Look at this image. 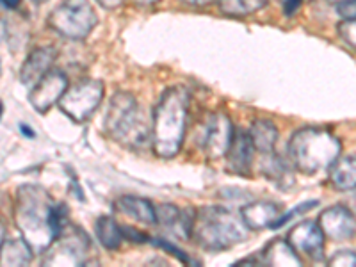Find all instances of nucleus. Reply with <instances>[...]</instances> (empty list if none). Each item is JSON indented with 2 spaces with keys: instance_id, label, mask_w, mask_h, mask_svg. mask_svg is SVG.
Returning a JSON list of instances; mask_svg holds the SVG:
<instances>
[{
  "instance_id": "nucleus-18",
  "label": "nucleus",
  "mask_w": 356,
  "mask_h": 267,
  "mask_svg": "<svg viewBox=\"0 0 356 267\" xmlns=\"http://www.w3.org/2000/svg\"><path fill=\"white\" fill-rule=\"evenodd\" d=\"M260 173L278 186L280 189H289L294 186V166L291 161H285L284 157L276 155L275 152L269 154H260Z\"/></svg>"
},
{
  "instance_id": "nucleus-29",
  "label": "nucleus",
  "mask_w": 356,
  "mask_h": 267,
  "mask_svg": "<svg viewBox=\"0 0 356 267\" xmlns=\"http://www.w3.org/2000/svg\"><path fill=\"white\" fill-rule=\"evenodd\" d=\"M122 232H123V239L130 241V243H136V244L152 243L150 235L145 234V232H141V230H136V228L129 227V225H123Z\"/></svg>"
},
{
  "instance_id": "nucleus-4",
  "label": "nucleus",
  "mask_w": 356,
  "mask_h": 267,
  "mask_svg": "<svg viewBox=\"0 0 356 267\" xmlns=\"http://www.w3.org/2000/svg\"><path fill=\"white\" fill-rule=\"evenodd\" d=\"M289 161L301 175L330 170L342 154V143L335 134L321 127L298 129L289 139Z\"/></svg>"
},
{
  "instance_id": "nucleus-26",
  "label": "nucleus",
  "mask_w": 356,
  "mask_h": 267,
  "mask_svg": "<svg viewBox=\"0 0 356 267\" xmlns=\"http://www.w3.org/2000/svg\"><path fill=\"white\" fill-rule=\"evenodd\" d=\"M314 207H317L316 200H312V202H307V203H301V205L296 207L294 211L285 212V214H282L278 219H276L275 225H273V230H275V228H282L285 225V222L291 221L292 218H296V216H298V214H303V212L310 211V209H314Z\"/></svg>"
},
{
  "instance_id": "nucleus-24",
  "label": "nucleus",
  "mask_w": 356,
  "mask_h": 267,
  "mask_svg": "<svg viewBox=\"0 0 356 267\" xmlns=\"http://www.w3.org/2000/svg\"><path fill=\"white\" fill-rule=\"evenodd\" d=\"M269 0H219L218 8L227 17H248L253 13L260 11L267 6Z\"/></svg>"
},
{
  "instance_id": "nucleus-9",
  "label": "nucleus",
  "mask_w": 356,
  "mask_h": 267,
  "mask_svg": "<svg viewBox=\"0 0 356 267\" xmlns=\"http://www.w3.org/2000/svg\"><path fill=\"white\" fill-rule=\"evenodd\" d=\"M91 241L88 235L75 225H66L63 234L56 239V243L44 251L49 253V259L44 264H56V266H84Z\"/></svg>"
},
{
  "instance_id": "nucleus-37",
  "label": "nucleus",
  "mask_w": 356,
  "mask_h": 267,
  "mask_svg": "<svg viewBox=\"0 0 356 267\" xmlns=\"http://www.w3.org/2000/svg\"><path fill=\"white\" fill-rule=\"evenodd\" d=\"M33 4H43V2H47V0H31Z\"/></svg>"
},
{
  "instance_id": "nucleus-32",
  "label": "nucleus",
  "mask_w": 356,
  "mask_h": 267,
  "mask_svg": "<svg viewBox=\"0 0 356 267\" xmlns=\"http://www.w3.org/2000/svg\"><path fill=\"white\" fill-rule=\"evenodd\" d=\"M280 4L284 6L285 9V15H292V13L298 9V6H300L301 0H278Z\"/></svg>"
},
{
  "instance_id": "nucleus-15",
  "label": "nucleus",
  "mask_w": 356,
  "mask_h": 267,
  "mask_svg": "<svg viewBox=\"0 0 356 267\" xmlns=\"http://www.w3.org/2000/svg\"><path fill=\"white\" fill-rule=\"evenodd\" d=\"M57 59V50L54 47H38L29 54L20 70L22 84L33 89L41 79L54 68Z\"/></svg>"
},
{
  "instance_id": "nucleus-16",
  "label": "nucleus",
  "mask_w": 356,
  "mask_h": 267,
  "mask_svg": "<svg viewBox=\"0 0 356 267\" xmlns=\"http://www.w3.org/2000/svg\"><path fill=\"white\" fill-rule=\"evenodd\" d=\"M282 212H284V207L280 203L269 202V200L250 202L241 209V216H243L246 227L251 232H262L266 228H273Z\"/></svg>"
},
{
  "instance_id": "nucleus-33",
  "label": "nucleus",
  "mask_w": 356,
  "mask_h": 267,
  "mask_svg": "<svg viewBox=\"0 0 356 267\" xmlns=\"http://www.w3.org/2000/svg\"><path fill=\"white\" fill-rule=\"evenodd\" d=\"M182 2L189 6H196V8H203V6L214 4V2H219V0H182Z\"/></svg>"
},
{
  "instance_id": "nucleus-10",
  "label": "nucleus",
  "mask_w": 356,
  "mask_h": 267,
  "mask_svg": "<svg viewBox=\"0 0 356 267\" xmlns=\"http://www.w3.org/2000/svg\"><path fill=\"white\" fill-rule=\"evenodd\" d=\"M70 88L68 75L63 70L52 68L33 89L29 95V102L31 106L38 111L40 114L49 113L54 106L59 104L63 95L66 93V89Z\"/></svg>"
},
{
  "instance_id": "nucleus-20",
  "label": "nucleus",
  "mask_w": 356,
  "mask_h": 267,
  "mask_svg": "<svg viewBox=\"0 0 356 267\" xmlns=\"http://www.w3.org/2000/svg\"><path fill=\"white\" fill-rule=\"evenodd\" d=\"M250 138L255 145L257 154H269L275 152L276 143H278L280 132L278 127L271 122V120H255L248 129Z\"/></svg>"
},
{
  "instance_id": "nucleus-14",
  "label": "nucleus",
  "mask_w": 356,
  "mask_h": 267,
  "mask_svg": "<svg viewBox=\"0 0 356 267\" xmlns=\"http://www.w3.org/2000/svg\"><path fill=\"white\" fill-rule=\"evenodd\" d=\"M195 209H178L177 205L164 203L157 207V225L162 230L170 232L175 237L182 241L191 239L193 232V221H195Z\"/></svg>"
},
{
  "instance_id": "nucleus-22",
  "label": "nucleus",
  "mask_w": 356,
  "mask_h": 267,
  "mask_svg": "<svg viewBox=\"0 0 356 267\" xmlns=\"http://www.w3.org/2000/svg\"><path fill=\"white\" fill-rule=\"evenodd\" d=\"M34 250L29 246L27 241L22 239L4 241L2 243V251H0V264L4 267H18L27 266L33 260Z\"/></svg>"
},
{
  "instance_id": "nucleus-31",
  "label": "nucleus",
  "mask_w": 356,
  "mask_h": 267,
  "mask_svg": "<svg viewBox=\"0 0 356 267\" xmlns=\"http://www.w3.org/2000/svg\"><path fill=\"white\" fill-rule=\"evenodd\" d=\"M95 2H97L102 9H109V11L122 8V6L125 4V0H95Z\"/></svg>"
},
{
  "instance_id": "nucleus-30",
  "label": "nucleus",
  "mask_w": 356,
  "mask_h": 267,
  "mask_svg": "<svg viewBox=\"0 0 356 267\" xmlns=\"http://www.w3.org/2000/svg\"><path fill=\"white\" fill-rule=\"evenodd\" d=\"M337 13H339L342 20H353L356 18V0H346L337 4Z\"/></svg>"
},
{
  "instance_id": "nucleus-1",
  "label": "nucleus",
  "mask_w": 356,
  "mask_h": 267,
  "mask_svg": "<svg viewBox=\"0 0 356 267\" xmlns=\"http://www.w3.org/2000/svg\"><path fill=\"white\" fill-rule=\"evenodd\" d=\"M191 95L184 86H171L159 98L152 114V150L161 159H173L182 150L189 120Z\"/></svg>"
},
{
  "instance_id": "nucleus-8",
  "label": "nucleus",
  "mask_w": 356,
  "mask_h": 267,
  "mask_svg": "<svg viewBox=\"0 0 356 267\" xmlns=\"http://www.w3.org/2000/svg\"><path fill=\"white\" fill-rule=\"evenodd\" d=\"M234 132L235 127L230 116L222 111H218V113L207 114L196 134V143L207 157L216 161V159L227 157Z\"/></svg>"
},
{
  "instance_id": "nucleus-28",
  "label": "nucleus",
  "mask_w": 356,
  "mask_h": 267,
  "mask_svg": "<svg viewBox=\"0 0 356 267\" xmlns=\"http://www.w3.org/2000/svg\"><path fill=\"white\" fill-rule=\"evenodd\" d=\"M152 243L155 244V246L162 248L164 251H168V253H171V255L175 257V259H178L182 264H193V260L187 257V253H184L180 248H177L175 244H171L170 241H164V239H152Z\"/></svg>"
},
{
  "instance_id": "nucleus-3",
  "label": "nucleus",
  "mask_w": 356,
  "mask_h": 267,
  "mask_svg": "<svg viewBox=\"0 0 356 267\" xmlns=\"http://www.w3.org/2000/svg\"><path fill=\"white\" fill-rule=\"evenodd\" d=\"M250 232L241 212L212 205L196 211L191 239L207 251H225L244 243Z\"/></svg>"
},
{
  "instance_id": "nucleus-27",
  "label": "nucleus",
  "mask_w": 356,
  "mask_h": 267,
  "mask_svg": "<svg viewBox=\"0 0 356 267\" xmlns=\"http://www.w3.org/2000/svg\"><path fill=\"white\" fill-rule=\"evenodd\" d=\"M328 266H339V267L351 266V267H356V251H353V250L337 251L335 255L330 257V259H328Z\"/></svg>"
},
{
  "instance_id": "nucleus-25",
  "label": "nucleus",
  "mask_w": 356,
  "mask_h": 267,
  "mask_svg": "<svg viewBox=\"0 0 356 267\" xmlns=\"http://www.w3.org/2000/svg\"><path fill=\"white\" fill-rule=\"evenodd\" d=\"M337 33H339L340 40L356 50V18L340 22L339 27H337Z\"/></svg>"
},
{
  "instance_id": "nucleus-34",
  "label": "nucleus",
  "mask_w": 356,
  "mask_h": 267,
  "mask_svg": "<svg viewBox=\"0 0 356 267\" xmlns=\"http://www.w3.org/2000/svg\"><path fill=\"white\" fill-rule=\"evenodd\" d=\"M20 132L24 134V136L27 139H34V138H36V134H34V130L31 129V127L25 125V123H20Z\"/></svg>"
},
{
  "instance_id": "nucleus-12",
  "label": "nucleus",
  "mask_w": 356,
  "mask_h": 267,
  "mask_svg": "<svg viewBox=\"0 0 356 267\" xmlns=\"http://www.w3.org/2000/svg\"><path fill=\"white\" fill-rule=\"evenodd\" d=\"M319 227L333 241H348L356 235V218L348 207L333 205L319 214Z\"/></svg>"
},
{
  "instance_id": "nucleus-11",
  "label": "nucleus",
  "mask_w": 356,
  "mask_h": 267,
  "mask_svg": "<svg viewBox=\"0 0 356 267\" xmlns=\"http://www.w3.org/2000/svg\"><path fill=\"white\" fill-rule=\"evenodd\" d=\"M324 237L326 235L319 227V222L307 219V221H300L298 225H294L285 239L294 248L298 255L319 262L324 257Z\"/></svg>"
},
{
  "instance_id": "nucleus-13",
  "label": "nucleus",
  "mask_w": 356,
  "mask_h": 267,
  "mask_svg": "<svg viewBox=\"0 0 356 267\" xmlns=\"http://www.w3.org/2000/svg\"><path fill=\"white\" fill-rule=\"evenodd\" d=\"M255 145L251 141L250 132L235 129L234 139L227 154V170L239 177H251V168L255 162Z\"/></svg>"
},
{
  "instance_id": "nucleus-21",
  "label": "nucleus",
  "mask_w": 356,
  "mask_h": 267,
  "mask_svg": "<svg viewBox=\"0 0 356 267\" xmlns=\"http://www.w3.org/2000/svg\"><path fill=\"white\" fill-rule=\"evenodd\" d=\"M330 182L339 191L356 189V157H339L330 168Z\"/></svg>"
},
{
  "instance_id": "nucleus-36",
  "label": "nucleus",
  "mask_w": 356,
  "mask_h": 267,
  "mask_svg": "<svg viewBox=\"0 0 356 267\" xmlns=\"http://www.w3.org/2000/svg\"><path fill=\"white\" fill-rule=\"evenodd\" d=\"M134 4L139 6V8H150V6L157 4L159 0H132Z\"/></svg>"
},
{
  "instance_id": "nucleus-5",
  "label": "nucleus",
  "mask_w": 356,
  "mask_h": 267,
  "mask_svg": "<svg viewBox=\"0 0 356 267\" xmlns=\"http://www.w3.org/2000/svg\"><path fill=\"white\" fill-rule=\"evenodd\" d=\"M104 132L113 141L132 150L152 145V123L148 125L139 102L127 91H118L111 97L104 114Z\"/></svg>"
},
{
  "instance_id": "nucleus-38",
  "label": "nucleus",
  "mask_w": 356,
  "mask_h": 267,
  "mask_svg": "<svg viewBox=\"0 0 356 267\" xmlns=\"http://www.w3.org/2000/svg\"><path fill=\"white\" fill-rule=\"evenodd\" d=\"M328 2H332V4H340V2H346V0H328Z\"/></svg>"
},
{
  "instance_id": "nucleus-23",
  "label": "nucleus",
  "mask_w": 356,
  "mask_h": 267,
  "mask_svg": "<svg viewBox=\"0 0 356 267\" xmlns=\"http://www.w3.org/2000/svg\"><path fill=\"white\" fill-rule=\"evenodd\" d=\"M95 235H97L98 243L109 251H116L122 246L123 232L122 225H118L111 216H100L95 222Z\"/></svg>"
},
{
  "instance_id": "nucleus-17",
  "label": "nucleus",
  "mask_w": 356,
  "mask_h": 267,
  "mask_svg": "<svg viewBox=\"0 0 356 267\" xmlns=\"http://www.w3.org/2000/svg\"><path fill=\"white\" fill-rule=\"evenodd\" d=\"M114 209L120 214L127 216L132 221L141 222V225H157V207L150 200L141 198V196H120L114 202Z\"/></svg>"
},
{
  "instance_id": "nucleus-6",
  "label": "nucleus",
  "mask_w": 356,
  "mask_h": 267,
  "mask_svg": "<svg viewBox=\"0 0 356 267\" xmlns=\"http://www.w3.org/2000/svg\"><path fill=\"white\" fill-rule=\"evenodd\" d=\"M57 34L72 41H82L93 33L98 17L89 0H61L47 18Z\"/></svg>"
},
{
  "instance_id": "nucleus-7",
  "label": "nucleus",
  "mask_w": 356,
  "mask_h": 267,
  "mask_svg": "<svg viewBox=\"0 0 356 267\" xmlns=\"http://www.w3.org/2000/svg\"><path fill=\"white\" fill-rule=\"evenodd\" d=\"M104 100V82L98 79H84L70 84L57 107L75 123L88 122Z\"/></svg>"
},
{
  "instance_id": "nucleus-2",
  "label": "nucleus",
  "mask_w": 356,
  "mask_h": 267,
  "mask_svg": "<svg viewBox=\"0 0 356 267\" xmlns=\"http://www.w3.org/2000/svg\"><path fill=\"white\" fill-rule=\"evenodd\" d=\"M54 209L56 203L43 187L27 184L17 191L15 221L22 237L33 248L34 253H44L56 243L52 227Z\"/></svg>"
},
{
  "instance_id": "nucleus-35",
  "label": "nucleus",
  "mask_w": 356,
  "mask_h": 267,
  "mask_svg": "<svg viewBox=\"0 0 356 267\" xmlns=\"http://www.w3.org/2000/svg\"><path fill=\"white\" fill-rule=\"evenodd\" d=\"M2 2V8L6 9H17L20 6L22 0H0Z\"/></svg>"
},
{
  "instance_id": "nucleus-19",
  "label": "nucleus",
  "mask_w": 356,
  "mask_h": 267,
  "mask_svg": "<svg viewBox=\"0 0 356 267\" xmlns=\"http://www.w3.org/2000/svg\"><path fill=\"white\" fill-rule=\"evenodd\" d=\"M262 266H303V259L296 253L287 239H273L259 253Z\"/></svg>"
}]
</instances>
